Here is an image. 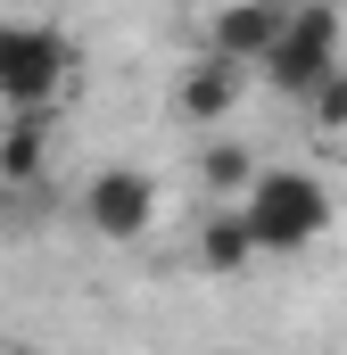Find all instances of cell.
<instances>
[{"mask_svg": "<svg viewBox=\"0 0 347 355\" xmlns=\"http://www.w3.org/2000/svg\"><path fill=\"white\" fill-rule=\"evenodd\" d=\"M306 116H314L323 132H347V67H339V75H323V83L306 91Z\"/></svg>", "mask_w": 347, "mask_h": 355, "instance_id": "obj_10", "label": "cell"}, {"mask_svg": "<svg viewBox=\"0 0 347 355\" xmlns=\"http://www.w3.org/2000/svg\"><path fill=\"white\" fill-rule=\"evenodd\" d=\"M83 215H91L99 240H141V232L158 223V182L141 174V166H108V174H91Z\"/></svg>", "mask_w": 347, "mask_h": 355, "instance_id": "obj_5", "label": "cell"}, {"mask_svg": "<svg viewBox=\"0 0 347 355\" xmlns=\"http://www.w3.org/2000/svg\"><path fill=\"white\" fill-rule=\"evenodd\" d=\"M281 17H289V0H207L198 42H207V50H232V58L257 67L264 50H273V33H281Z\"/></svg>", "mask_w": 347, "mask_h": 355, "instance_id": "obj_6", "label": "cell"}, {"mask_svg": "<svg viewBox=\"0 0 347 355\" xmlns=\"http://www.w3.org/2000/svg\"><path fill=\"white\" fill-rule=\"evenodd\" d=\"M339 42H347V25H339V8H331V0H289V17H281L273 50L257 58V83L306 107V91L323 83V75H339Z\"/></svg>", "mask_w": 347, "mask_h": 355, "instance_id": "obj_2", "label": "cell"}, {"mask_svg": "<svg viewBox=\"0 0 347 355\" xmlns=\"http://www.w3.org/2000/svg\"><path fill=\"white\" fill-rule=\"evenodd\" d=\"M248 58H232V50H207L198 42V58L174 75V116H190V124H223V116H240V99H248Z\"/></svg>", "mask_w": 347, "mask_h": 355, "instance_id": "obj_4", "label": "cell"}, {"mask_svg": "<svg viewBox=\"0 0 347 355\" xmlns=\"http://www.w3.org/2000/svg\"><path fill=\"white\" fill-rule=\"evenodd\" d=\"M75 83V42L33 17H0V107H58Z\"/></svg>", "mask_w": 347, "mask_h": 355, "instance_id": "obj_3", "label": "cell"}, {"mask_svg": "<svg viewBox=\"0 0 347 355\" xmlns=\"http://www.w3.org/2000/svg\"><path fill=\"white\" fill-rule=\"evenodd\" d=\"M257 257H264V248H257V232H248V215H240V198H223V207L198 223V265L232 281V272H248Z\"/></svg>", "mask_w": 347, "mask_h": 355, "instance_id": "obj_8", "label": "cell"}, {"mask_svg": "<svg viewBox=\"0 0 347 355\" xmlns=\"http://www.w3.org/2000/svg\"><path fill=\"white\" fill-rule=\"evenodd\" d=\"M198 166H207V190H215V198H240V190L264 174L248 141H207V149H198Z\"/></svg>", "mask_w": 347, "mask_h": 355, "instance_id": "obj_9", "label": "cell"}, {"mask_svg": "<svg viewBox=\"0 0 347 355\" xmlns=\"http://www.w3.org/2000/svg\"><path fill=\"white\" fill-rule=\"evenodd\" d=\"M50 166V107H8V132H0V182L8 190H33Z\"/></svg>", "mask_w": 347, "mask_h": 355, "instance_id": "obj_7", "label": "cell"}, {"mask_svg": "<svg viewBox=\"0 0 347 355\" xmlns=\"http://www.w3.org/2000/svg\"><path fill=\"white\" fill-rule=\"evenodd\" d=\"M240 215H248V232H257L264 257H298L306 240L331 232V182L306 174V166H264L240 190Z\"/></svg>", "mask_w": 347, "mask_h": 355, "instance_id": "obj_1", "label": "cell"}]
</instances>
